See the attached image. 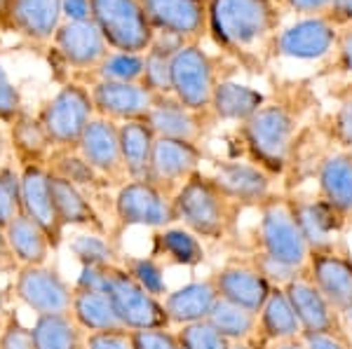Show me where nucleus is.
Returning a JSON list of instances; mask_svg holds the SVG:
<instances>
[{"label": "nucleus", "mask_w": 352, "mask_h": 349, "mask_svg": "<svg viewBox=\"0 0 352 349\" xmlns=\"http://www.w3.org/2000/svg\"><path fill=\"white\" fill-rule=\"evenodd\" d=\"M64 21H92V0H61Z\"/></svg>", "instance_id": "obj_52"}, {"label": "nucleus", "mask_w": 352, "mask_h": 349, "mask_svg": "<svg viewBox=\"0 0 352 349\" xmlns=\"http://www.w3.org/2000/svg\"><path fill=\"white\" fill-rule=\"evenodd\" d=\"M21 213V171L12 165L0 167V228H8Z\"/></svg>", "instance_id": "obj_41"}, {"label": "nucleus", "mask_w": 352, "mask_h": 349, "mask_svg": "<svg viewBox=\"0 0 352 349\" xmlns=\"http://www.w3.org/2000/svg\"><path fill=\"white\" fill-rule=\"evenodd\" d=\"M263 104H265V97L258 89L249 87V84H242V82L219 80L217 89H214L212 104H209V112H212V117L219 122H237V125H242V122L249 120Z\"/></svg>", "instance_id": "obj_30"}, {"label": "nucleus", "mask_w": 352, "mask_h": 349, "mask_svg": "<svg viewBox=\"0 0 352 349\" xmlns=\"http://www.w3.org/2000/svg\"><path fill=\"white\" fill-rule=\"evenodd\" d=\"M92 21L113 52L146 54L155 40L144 0H92Z\"/></svg>", "instance_id": "obj_5"}, {"label": "nucleus", "mask_w": 352, "mask_h": 349, "mask_svg": "<svg viewBox=\"0 0 352 349\" xmlns=\"http://www.w3.org/2000/svg\"><path fill=\"white\" fill-rule=\"evenodd\" d=\"M155 36H172L181 43H200L207 36L209 0H144Z\"/></svg>", "instance_id": "obj_11"}, {"label": "nucleus", "mask_w": 352, "mask_h": 349, "mask_svg": "<svg viewBox=\"0 0 352 349\" xmlns=\"http://www.w3.org/2000/svg\"><path fill=\"white\" fill-rule=\"evenodd\" d=\"M317 193L320 202L340 221H352V150H333L317 165Z\"/></svg>", "instance_id": "obj_22"}, {"label": "nucleus", "mask_w": 352, "mask_h": 349, "mask_svg": "<svg viewBox=\"0 0 352 349\" xmlns=\"http://www.w3.org/2000/svg\"><path fill=\"white\" fill-rule=\"evenodd\" d=\"M45 167L50 169V173L73 183L76 188L85 190L87 195L111 185L104 176H99V173L87 165V160L78 153V148H54L52 153H50L47 165Z\"/></svg>", "instance_id": "obj_37"}, {"label": "nucleus", "mask_w": 352, "mask_h": 349, "mask_svg": "<svg viewBox=\"0 0 352 349\" xmlns=\"http://www.w3.org/2000/svg\"><path fill=\"white\" fill-rule=\"evenodd\" d=\"M329 21H333L338 28H345L352 24V0H333L329 10Z\"/></svg>", "instance_id": "obj_54"}, {"label": "nucleus", "mask_w": 352, "mask_h": 349, "mask_svg": "<svg viewBox=\"0 0 352 349\" xmlns=\"http://www.w3.org/2000/svg\"><path fill=\"white\" fill-rule=\"evenodd\" d=\"M336 71L352 73V24L340 28L336 40Z\"/></svg>", "instance_id": "obj_51"}, {"label": "nucleus", "mask_w": 352, "mask_h": 349, "mask_svg": "<svg viewBox=\"0 0 352 349\" xmlns=\"http://www.w3.org/2000/svg\"><path fill=\"white\" fill-rule=\"evenodd\" d=\"M68 249H71L73 258L80 263V267L85 265H94V267H111V265H120L122 253L118 251V246L101 232H80L68 241Z\"/></svg>", "instance_id": "obj_38"}, {"label": "nucleus", "mask_w": 352, "mask_h": 349, "mask_svg": "<svg viewBox=\"0 0 352 349\" xmlns=\"http://www.w3.org/2000/svg\"><path fill=\"white\" fill-rule=\"evenodd\" d=\"M136 349H181V342L172 328H153L132 333Z\"/></svg>", "instance_id": "obj_47"}, {"label": "nucleus", "mask_w": 352, "mask_h": 349, "mask_svg": "<svg viewBox=\"0 0 352 349\" xmlns=\"http://www.w3.org/2000/svg\"><path fill=\"white\" fill-rule=\"evenodd\" d=\"M120 265L124 272L132 277L136 284L144 286L151 296L164 298L169 293L167 279H164V265L153 256H132V253H122Z\"/></svg>", "instance_id": "obj_39"}, {"label": "nucleus", "mask_w": 352, "mask_h": 349, "mask_svg": "<svg viewBox=\"0 0 352 349\" xmlns=\"http://www.w3.org/2000/svg\"><path fill=\"white\" fill-rule=\"evenodd\" d=\"M305 349H352V340L345 333H303Z\"/></svg>", "instance_id": "obj_49"}, {"label": "nucleus", "mask_w": 352, "mask_h": 349, "mask_svg": "<svg viewBox=\"0 0 352 349\" xmlns=\"http://www.w3.org/2000/svg\"><path fill=\"white\" fill-rule=\"evenodd\" d=\"M204 153L200 143L190 141H176V139H155L151 160L148 181L162 190L164 195L174 197L192 173L202 171Z\"/></svg>", "instance_id": "obj_12"}, {"label": "nucleus", "mask_w": 352, "mask_h": 349, "mask_svg": "<svg viewBox=\"0 0 352 349\" xmlns=\"http://www.w3.org/2000/svg\"><path fill=\"white\" fill-rule=\"evenodd\" d=\"M270 349H305L303 340L296 337V340H285V342H275Z\"/></svg>", "instance_id": "obj_55"}, {"label": "nucleus", "mask_w": 352, "mask_h": 349, "mask_svg": "<svg viewBox=\"0 0 352 349\" xmlns=\"http://www.w3.org/2000/svg\"><path fill=\"white\" fill-rule=\"evenodd\" d=\"M92 104L99 117L113 120L118 125L132 120H146L157 97L141 82H106L94 80L89 84Z\"/></svg>", "instance_id": "obj_15"}, {"label": "nucleus", "mask_w": 352, "mask_h": 349, "mask_svg": "<svg viewBox=\"0 0 352 349\" xmlns=\"http://www.w3.org/2000/svg\"><path fill=\"white\" fill-rule=\"evenodd\" d=\"M5 24L31 43H52L56 28L64 21L61 0H10Z\"/></svg>", "instance_id": "obj_24"}, {"label": "nucleus", "mask_w": 352, "mask_h": 349, "mask_svg": "<svg viewBox=\"0 0 352 349\" xmlns=\"http://www.w3.org/2000/svg\"><path fill=\"white\" fill-rule=\"evenodd\" d=\"M5 232H8L10 249H12L14 261L19 263V267L47 265L54 249H52V241L45 234V230L36 221H31L24 213H19V216L5 228Z\"/></svg>", "instance_id": "obj_32"}, {"label": "nucleus", "mask_w": 352, "mask_h": 349, "mask_svg": "<svg viewBox=\"0 0 352 349\" xmlns=\"http://www.w3.org/2000/svg\"><path fill=\"white\" fill-rule=\"evenodd\" d=\"M78 153L109 183L122 185L127 181L120 153V129H118V122L96 115L87 125V129H85L80 143H78Z\"/></svg>", "instance_id": "obj_16"}, {"label": "nucleus", "mask_w": 352, "mask_h": 349, "mask_svg": "<svg viewBox=\"0 0 352 349\" xmlns=\"http://www.w3.org/2000/svg\"><path fill=\"white\" fill-rule=\"evenodd\" d=\"M50 190H52V202L56 216L61 225L66 228H85L87 232H101L106 234V223L99 216L96 206L92 204L89 195L85 190L76 188L73 183L50 173Z\"/></svg>", "instance_id": "obj_26"}, {"label": "nucleus", "mask_w": 352, "mask_h": 349, "mask_svg": "<svg viewBox=\"0 0 352 349\" xmlns=\"http://www.w3.org/2000/svg\"><path fill=\"white\" fill-rule=\"evenodd\" d=\"M258 209V251L294 269H305L310 261V246L298 228L294 204L287 197L270 195Z\"/></svg>", "instance_id": "obj_4"}, {"label": "nucleus", "mask_w": 352, "mask_h": 349, "mask_svg": "<svg viewBox=\"0 0 352 349\" xmlns=\"http://www.w3.org/2000/svg\"><path fill=\"white\" fill-rule=\"evenodd\" d=\"M340 28L329 16H303L296 24L280 31L272 40L277 56L300 61H315L336 49Z\"/></svg>", "instance_id": "obj_14"}, {"label": "nucleus", "mask_w": 352, "mask_h": 349, "mask_svg": "<svg viewBox=\"0 0 352 349\" xmlns=\"http://www.w3.org/2000/svg\"><path fill=\"white\" fill-rule=\"evenodd\" d=\"M8 296H5V289L0 286V328L5 326V319H8Z\"/></svg>", "instance_id": "obj_56"}, {"label": "nucleus", "mask_w": 352, "mask_h": 349, "mask_svg": "<svg viewBox=\"0 0 352 349\" xmlns=\"http://www.w3.org/2000/svg\"><path fill=\"white\" fill-rule=\"evenodd\" d=\"M277 24L275 0H209L207 33L228 52H252L275 40Z\"/></svg>", "instance_id": "obj_1"}, {"label": "nucleus", "mask_w": 352, "mask_h": 349, "mask_svg": "<svg viewBox=\"0 0 352 349\" xmlns=\"http://www.w3.org/2000/svg\"><path fill=\"white\" fill-rule=\"evenodd\" d=\"M52 52L68 69L92 75L111 47L94 21H61L52 38Z\"/></svg>", "instance_id": "obj_13"}, {"label": "nucleus", "mask_w": 352, "mask_h": 349, "mask_svg": "<svg viewBox=\"0 0 352 349\" xmlns=\"http://www.w3.org/2000/svg\"><path fill=\"white\" fill-rule=\"evenodd\" d=\"M54 148H78L85 129L96 117L92 94L82 82H66L38 112Z\"/></svg>", "instance_id": "obj_6"}, {"label": "nucleus", "mask_w": 352, "mask_h": 349, "mask_svg": "<svg viewBox=\"0 0 352 349\" xmlns=\"http://www.w3.org/2000/svg\"><path fill=\"white\" fill-rule=\"evenodd\" d=\"M207 322L223 337H228L232 345L235 342H254V337L258 335V312H252V309L223 300V298L217 300Z\"/></svg>", "instance_id": "obj_36"}, {"label": "nucleus", "mask_w": 352, "mask_h": 349, "mask_svg": "<svg viewBox=\"0 0 352 349\" xmlns=\"http://www.w3.org/2000/svg\"><path fill=\"white\" fill-rule=\"evenodd\" d=\"M21 171V213L36 221L45 230L56 251L64 241V225L56 216L52 190H50V169L45 165H26Z\"/></svg>", "instance_id": "obj_18"}, {"label": "nucleus", "mask_w": 352, "mask_h": 349, "mask_svg": "<svg viewBox=\"0 0 352 349\" xmlns=\"http://www.w3.org/2000/svg\"><path fill=\"white\" fill-rule=\"evenodd\" d=\"M329 134L343 150H352V89L338 101V108L329 122Z\"/></svg>", "instance_id": "obj_44"}, {"label": "nucleus", "mask_w": 352, "mask_h": 349, "mask_svg": "<svg viewBox=\"0 0 352 349\" xmlns=\"http://www.w3.org/2000/svg\"><path fill=\"white\" fill-rule=\"evenodd\" d=\"M209 176L237 206H258L272 195L270 173L254 162H221Z\"/></svg>", "instance_id": "obj_20"}, {"label": "nucleus", "mask_w": 352, "mask_h": 349, "mask_svg": "<svg viewBox=\"0 0 352 349\" xmlns=\"http://www.w3.org/2000/svg\"><path fill=\"white\" fill-rule=\"evenodd\" d=\"M76 289V286H73ZM73 319L87 335L92 333H113V330H124V326L113 307L109 293L104 291H87L76 289L73 291Z\"/></svg>", "instance_id": "obj_31"}, {"label": "nucleus", "mask_w": 352, "mask_h": 349, "mask_svg": "<svg viewBox=\"0 0 352 349\" xmlns=\"http://www.w3.org/2000/svg\"><path fill=\"white\" fill-rule=\"evenodd\" d=\"M285 293L296 312L303 333H345L338 309L320 293L305 269L285 286Z\"/></svg>", "instance_id": "obj_17"}, {"label": "nucleus", "mask_w": 352, "mask_h": 349, "mask_svg": "<svg viewBox=\"0 0 352 349\" xmlns=\"http://www.w3.org/2000/svg\"><path fill=\"white\" fill-rule=\"evenodd\" d=\"M212 277L217 284L219 298L252 309V312H261L272 291V286L254 267L252 261H230L221 265V269H217Z\"/></svg>", "instance_id": "obj_21"}, {"label": "nucleus", "mask_w": 352, "mask_h": 349, "mask_svg": "<svg viewBox=\"0 0 352 349\" xmlns=\"http://www.w3.org/2000/svg\"><path fill=\"white\" fill-rule=\"evenodd\" d=\"M280 3L303 16H327L333 0H280Z\"/></svg>", "instance_id": "obj_50"}, {"label": "nucleus", "mask_w": 352, "mask_h": 349, "mask_svg": "<svg viewBox=\"0 0 352 349\" xmlns=\"http://www.w3.org/2000/svg\"><path fill=\"white\" fill-rule=\"evenodd\" d=\"M21 112H24L21 94H19V89L14 87V82L10 80L8 71H5L3 61H0V122L10 125Z\"/></svg>", "instance_id": "obj_46"}, {"label": "nucleus", "mask_w": 352, "mask_h": 349, "mask_svg": "<svg viewBox=\"0 0 352 349\" xmlns=\"http://www.w3.org/2000/svg\"><path fill=\"white\" fill-rule=\"evenodd\" d=\"M120 129V153L127 181H148L155 134L146 120H132L118 125Z\"/></svg>", "instance_id": "obj_29"}, {"label": "nucleus", "mask_w": 352, "mask_h": 349, "mask_svg": "<svg viewBox=\"0 0 352 349\" xmlns=\"http://www.w3.org/2000/svg\"><path fill=\"white\" fill-rule=\"evenodd\" d=\"M296 112L287 104L265 101L249 120L240 125V136L254 165L268 171L270 176H277L287 169L294 139H296Z\"/></svg>", "instance_id": "obj_3"}, {"label": "nucleus", "mask_w": 352, "mask_h": 349, "mask_svg": "<svg viewBox=\"0 0 352 349\" xmlns=\"http://www.w3.org/2000/svg\"><path fill=\"white\" fill-rule=\"evenodd\" d=\"M116 223L120 230L127 228H151L164 230L176 223L174 202L151 181H124L118 188L116 202Z\"/></svg>", "instance_id": "obj_9"}, {"label": "nucleus", "mask_w": 352, "mask_h": 349, "mask_svg": "<svg viewBox=\"0 0 352 349\" xmlns=\"http://www.w3.org/2000/svg\"><path fill=\"white\" fill-rule=\"evenodd\" d=\"M73 284L61 277L56 267L26 265L14 272V298L36 317L71 314Z\"/></svg>", "instance_id": "obj_10"}, {"label": "nucleus", "mask_w": 352, "mask_h": 349, "mask_svg": "<svg viewBox=\"0 0 352 349\" xmlns=\"http://www.w3.org/2000/svg\"><path fill=\"white\" fill-rule=\"evenodd\" d=\"M249 261L254 263V267L263 274V279L268 281L272 289H285V286L296 277L298 272H303V269H294V267L285 265V263L275 261V258L268 256V253H263V251H256Z\"/></svg>", "instance_id": "obj_43"}, {"label": "nucleus", "mask_w": 352, "mask_h": 349, "mask_svg": "<svg viewBox=\"0 0 352 349\" xmlns=\"http://www.w3.org/2000/svg\"><path fill=\"white\" fill-rule=\"evenodd\" d=\"M104 293H109L124 330H129V333L172 328L162 298L151 296L144 286L136 284L122 269V265H113L109 269V284H106Z\"/></svg>", "instance_id": "obj_7"}, {"label": "nucleus", "mask_w": 352, "mask_h": 349, "mask_svg": "<svg viewBox=\"0 0 352 349\" xmlns=\"http://www.w3.org/2000/svg\"><path fill=\"white\" fill-rule=\"evenodd\" d=\"M176 223L188 228L192 234L207 241L226 239L235 228L237 213L242 206L228 200L212 176L204 171H197L176 190L172 197Z\"/></svg>", "instance_id": "obj_2"}, {"label": "nucleus", "mask_w": 352, "mask_h": 349, "mask_svg": "<svg viewBox=\"0 0 352 349\" xmlns=\"http://www.w3.org/2000/svg\"><path fill=\"white\" fill-rule=\"evenodd\" d=\"M0 349H36L33 347L31 326L21 322L16 312H10L5 326L0 328Z\"/></svg>", "instance_id": "obj_45"}, {"label": "nucleus", "mask_w": 352, "mask_h": 349, "mask_svg": "<svg viewBox=\"0 0 352 349\" xmlns=\"http://www.w3.org/2000/svg\"><path fill=\"white\" fill-rule=\"evenodd\" d=\"M19 269V263L14 261V253L10 249L8 232L0 228V274H14Z\"/></svg>", "instance_id": "obj_53"}, {"label": "nucleus", "mask_w": 352, "mask_h": 349, "mask_svg": "<svg viewBox=\"0 0 352 349\" xmlns=\"http://www.w3.org/2000/svg\"><path fill=\"white\" fill-rule=\"evenodd\" d=\"M217 300H219V291L217 284H214V277L192 279L188 284L169 291L162 298L172 326L204 322L209 317V312L214 309V305H217Z\"/></svg>", "instance_id": "obj_25"}, {"label": "nucleus", "mask_w": 352, "mask_h": 349, "mask_svg": "<svg viewBox=\"0 0 352 349\" xmlns=\"http://www.w3.org/2000/svg\"><path fill=\"white\" fill-rule=\"evenodd\" d=\"M219 84L217 64L200 43H186L172 56V97L192 110H209Z\"/></svg>", "instance_id": "obj_8"}, {"label": "nucleus", "mask_w": 352, "mask_h": 349, "mask_svg": "<svg viewBox=\"0 0 352 349\" xmlns=\"http://www.w3.org/2000/svg\"><path fill=\"white\" fill-rule=\"evenodd\" d=\"M10 145L16 157V165H47V157L54 150L47 132L41 120L28 112H21L16 120L10 122Z\"/></svg>", "instance_id": "obj_33"}, {"label": "nucleus", "mask_w": 352, "mask_h": 349, "mask_svg": "<svg viewBox=\"0 0 352 349\" xmlns=\"http://www.w3.org/2000/svg\"><path fill=\"white\" fill-rule=\"evenodd\" d=\"M31 335L36 349H87V333L78 326L73 314L36 317Z\"/></svg>", "instance_id": "obj_35"}, {"label": "nucleus", "mask_w": 352, "mask_h": 349, "mask_svg": "<svg viewBox=\"0 0 352 349\" xmlns=\"http://www.w3.org/2000/svg\"><path fill=\"white\" fill-rule=\"evenodd\" d=\"M87 349H136V345L129 330H113L87 335Z\"/></svg>", "instance_id": "obj_48"}, {"label": "nucleus", "mask_w": 352, "mask_h": 349, "mask_svg": "<svg viewBox=\"0 0 352 349\" xmlns=\"http://www.w3.org/2000/svg\"><path fill=\"white\" fill-rule=\"evenodd\" d=\"M232 349H256V345L254 342H235Z\"/></svg>", "instance_id": "obj_58"}, {"label": "nucleus", "mask_w": 352, "mask_h": 349, "mask_svg": "<svg viewBox=\"0 0 352 349\" xmlns=\"http://www.w3.org/2000/svg\"><path fill=\"white\" fill-rule=\"evenodd\" d=\"M146 122H148V127L157 139L202 143V139L209 132V122H214V117L209 110L188 108L169 94V97H157L153 110L146 115Z\"/></svg>", "instance_id": "obj_19"}, {"label": "nucleus", "mask_w": 352, "mask_h": 349, "mask_svg": "<svg viewBox=\"0 0 352 349\" xmlns=\"http://www.w3.org/2000/svg\"><path fill=\"white\" fill-rule=\"evenodd\" d=\"M144 64L146 54H127V52H111L106 59L94 69L89 77L106 82H141L144 77Z\"/></svg>", "instance_id": "obj_40"}, {"label": "nucleus", "mask_w": 352, "mask_h": 349, "mask_svg": "<svg viewBox=\"0 0 352 349\" xmlns=\"http://www.w3.org/2000/svg\"><path fill=\"white\" fill-rule=\"evenodd\" d=\"M312 284L320 289V293L331 302L338 312L352 305V258L333 251L310 253L308 267H305Z\"/></svg>", "instance_id": "obj_23"}, {"label": "nucleus", "mask_w": 352, "mask_h": 349, "mask_svg": "<svg viewBox=\"0 0 352 349\" xmlns=\"http://www.w3.org/2000/svg\"><path fill=\"white\" fill-rule=\"evenodd\" d=\"M176 337H179L184 349H232V342L228 337L221 335L207 319L204 322L179 326Z\"/></svg>", "instance_id": "obj_42"}, {"label": "nucleus", "mask_w": 352, "mask_h": 349, "mask_svg": "<svg viewBox=\"0 0 352 349\" xmlns=\"http://www.w3.org/2000/svg\"><path fill=\"white\" fill-rule=\"evenodd\" d=\"M5 150H8V139H5V132L0 129V167L5 165Z\"/></svg>", "instance_id": "obj_57"}, {"label": "nucleus", "mask_w": 352, "mask_h": 349, "mask_svg": "<svg viewBox=\"0 0 352 349\" xmlns=\"http://www.w3.org/2000/svg\"><path fill=\"white\" fill-rule=\"evenodd\" d=\"M258 335L268 340L270 345L285 340H296L303 335L300 324L296 319L292 302L285 293V289H272L268 300L263 302L258 312Z\"/></svg>", "instance_id": "obj_34"}, {"label": "nucleus", "mask_w": 352, "mask_h": 349, "mask_svg": "<svg viewBox=\"0 0 352 349\" xmlns=\"http://www.w3.org/2000/svg\"><path fill=\"white\" fill-rule=\"evenodd\" d=\"M294 213H296L298 228L310 246V253L333 251L336 249V234L343 221L333 213L324 202H305L292 200Z\"/></svg>", "instance_id": "obj_28"}, {"label": "nucleus", "mask_w": 352, "mask_h": 349, "mask_svg": "<svg viewBox=\"0 0 352 349\" xmlns=\"http://www.w3.org/2000/svg\"><path fill=\"white\" fill-rule=\"evenodd\" d=\"M151 256L162 265L174 267H200L207 258L204 244L197 234H192L184 225H169L164 230H155L151 241Z\"/></svg>", "instance_id": "obj_27"}]
</instances>
